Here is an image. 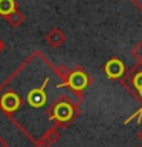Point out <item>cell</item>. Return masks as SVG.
<instances>
[{
  "instance_id": "obj_12",
  "label": "cell",
  "mask_w": 142,
  "mask_h": 147,
  "mask_svg": "<svg viewBox=\"0 0 142 147\" xmlns=\"http://www.w3.org/2000/svg\"><path fill=\"white\" fill-rule=\"evenodd\" d=\"M137 140H139V142H142V129L137 132Z\"/></svg>"
},
{
  "instance_id": "obj_13",
  "label": "cell",
  "mask_w": 142,
  "mask_h": 147,
  "mask_svg": "<svg viewBox=\"0 0 142 147\" xmlns=\"http://www.w3.org/2000/svg\"><path fill=\"white\" fill-rule=\"evenodd\" d=\"M133 2H135L139 8H142V0H133Z\"/></svg>"
},
{
  "instance_id": "obj_4",
  "label": "cell",
  "mask_w": 142,
  "mask_h": 147,
  "mask_svg": "<svg viewBox=\"0 0 142 147\" xmlns=\"http://www.w3.org/2000/svg\"><path fill=\"white\" fill-rule=\"evenodd\" d=\"M64 40H66V35H64V32L60 28H52L48 32V35H46V41L50 46H54V48H60L64 43Z\"/></svg>"
},
{
  "instance_id": "obj_7",
  "label": "cell",
  "mask_w": 142,
  "mask_h": 147,
  "mask_svg": "<svg viewBox=\"0 0 142 147\" xmlns=\"http://www.w3.org/2000/svg\"><path fill=\"white\" fill-rule=\"evenodd\" d=\"M18 9V3L15 0H0V17H8L9 14Z\"/></svg>"
},
{
  "instance_id": "obj_1",
  "label": "cell",
  "mask_w": 142,
  "mask_h": 147,
  "mask_svg": "<svg viewBox=\"0 0 142 147\" xmlns=\"http://www.w3.org/2000/svg\"><path fill=\"white\" fill-rule=\"evenodd\" d=\"M0 107L5 112H15L17 109L21 107V98L18 96L15 92L8 90L2 98H0Z\"/></svg>"
},
{
  "instance_id": "obj_9",
  "label": "cell",
  "mask_w": 142,
  "mask_h": 147,
  "mask_svg": "<svg viewBox=\"0 0 142 147\" xmlns=\"http://www.w3.org/2000/svg\"><path fill=\"white\" fill-rule=\"evenodd\" d=\"M133 55H135L139 61H142V41H139V43L133 48Z\"/></svg>"
},
{
  "instance_id": "obj_15",
  "label": "cell",
  "mask_w": 142,
  "mask_h": 147,
  "mask_svg": "<svg viewBox=\"0 0 142 147\" xmlns=\"http://www.w3.org/2000/svg\"><path fill=\"white\" fill-rule=\"evenodd\" d=\"M3 48H5V45H3V41L0 40V52H2V51H3Z\"/></svg>"
},
{
  "instance_id": "obj_6",
  "label": "cell",
  "mask_w": 142,
  "mask_h": 147,
  "mask_svg": "<svg viewBox=\"0 0 142 147\" xmlns=\"http://www.w3.org/2000/svg\"><path fill=\"white\" fill-rule=\"evenodd\" d=\"M105 72L110 78H118L124 74V64L119 60H110V61L105 64Z\"/></svg>"
},
{
  "instance_id": "obj_5",
  "label": "cell",
  "mask_w": 142,
  "mask_h": 147,
  "mask_svg": "<svg viewBox=\"0 0 142 147\" xmlns=\"http://www.w3.org/2000/svg\"><path fill=\"white\" fill-rule=\"evenodd\" d=\"M69 86L73 87V89H76V90H81V89H84V87L87 86V77H86V74L84 72H73L69 75Z\"/></svg>"
},
{
  "instance_id": "obj_3",
  "label": "cell",
  "mask_w": 142,
  "mask_h": 147,
  "mask_svg": "<svg viewBox=\"0 0 142 147\" xmlns=\"http://www.w3.org/2000/svg\"><path fill=\"white\" fill-rule=\"evenodd\" d=\"M72 115H73V110H72L70 106H69L67 103H60V104L55 106V110H54L52 117L60 123H66L72 118Z\"/></svg>"
},
{
  "instance_id": "obj_14",
  "label": "cell",
  "mask_w": 142,
  "mask_h": 147,
  "mask_svg": "<svg viewBox=\"0 0 142 147\" xmlns=\"http://www.w3.org/2000/svg\"><path fill=\"white\" fill-rule=\"evenodd\" d=\"M0 147H6V144H5V141L2 140V138H0Z\"/></svg>"
},
{
  "instance_id": "obj_10",
  "label": "cell",
  "mask_w": 142,
  "mask_h": 147,
  "mask_svg": "<svg viewBox=\"0 0 142 147\" xmlns=\"http://www.w3.org/2000/svg\"><path fill=\"white\" fill-rule=\"evenodd\" d=\"M133 84H135V87L142 94V72H139L135 78H133Z\"/></svg>"
},
{
  "instance_id": "obj_2",
  "label": "cell",
  "mask_w": 142,
  "mask_h": 147,
  "mask_svg": "<svg viewBox=\"0 0 142 147\" xmlns=\"http://www.w3.org/2000/svg\"><path fill=\"white\" fill-rule=\"evenodd\" d=\"M48 78L43 83V86L38 87V89H32L29 94H27V103H29L32 107H41L46 103V94H44V86L48 84Z\"/></svg>"
},
{
  "instance_id": "obj_8",
  "label": "cell",
  "mask_w": 142,
  "mask_h": 147,
  "mask_svg": "<svg viewBox=\"0 0 142 147\" xmlns=\"http://www.w3.org/2000/svg\"><path fill=\"white\" fill-rule=\"evenodd\" d=\"M5 20H6L12 28H18L23 22H25V16H23L21 12H18V9H17V11H14L12 14H9L8 17H5Z\"/></svg>"
},
{
  "instance_id": "obj_11",
  "label": "cell",
  "mask_w": 142,
  "mask_h": 147,
  "mask_svg": "<svg viewBox=\"0 0 142 147\" xmlns=\"http://www.w3.org/2000/svg\"><path fill=\"white\" fill-rule=\"evenodd\" d=\"M135 117H139V118L142 117V107H141L139 110H137V112H136L135 115H133V117H130V118H128V119H127V121H125V124H127L128 121H131V119H133V118H135Z\"/></svg>"
}]
</instances>
